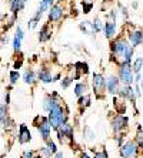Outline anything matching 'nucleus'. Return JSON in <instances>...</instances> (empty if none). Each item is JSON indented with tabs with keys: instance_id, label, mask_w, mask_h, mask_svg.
Returning a JSON list of instances; mask_svg holds the SVG:
<instances>
[{
	"instance_id": "obj_1",
	"label": "nucleus",
	"mask_w": 143,
	"mask_h": 158,
	"mask_svg": "<svg viewBox=\"0 0 143 158\" xmlns=\"http://www.w3.org/2000/svg\"><path fill=\"white\" fill-rule=\"evenodd\" d=\"M135 56V47L130 46L127 37L116 36L110 40V61L118 67L132 66V57Z\"/></svg>"
},
{
	"instance_id": "obj_2",
	"label": "nucleus",
	"mask_w": 143,
	"mask_h": 158,
	"mask_svg": "<svg viewBox=\"0 0 143 158\" xmlns=\"http://www.w3.org/2000/svg\"><path fill=\"white\" fill-rule=\"evenodd\" d=\"M56 134H57V141H59L62 145H72L74 140V130L73 125H70L69 123H63L59 128L55 130Z\"/></svg>"
},
{
	"instance_id": "obj_3",
	"label": "nucleus",
	"mask_w": 143,
	"mask_h": 158,
	"mask_svg": "<svg viewBox=\"0 0 143 158\" xmlns=\"http://www.w3.org/2000/svg\"><path fill=\"white\" fill-rule=\"evenodd\" d=\"M92 85L95 96L97 98H105V96H106V77L102 73H93Z\"/></svg>"
},
{
	"instance_id": "obj_4",
	"label": "nucleus",
	"mask_w": 143,
	"mask_h": 158,
	"mask_svg": "<svg viewBox=\"0 0 143 158\" xmlns=\"http://www.w3.org/2000/svg\"><path fill=\"white\" fill-rule=\"evenodd\" d=\"M34 124L37 127V131L40 134V137L43 138L44 141L50 140V132H51V125L49 123V118L47 117H43V115H37L34 118Z\"/></svg>"
},
{
	"instance_id": "obj_5",
	"label": "nucleus",
	"mask_w": 143,
	"mask_h": 158,
	"mask_svg": "<svg viewBox=\"0 0 143 158\" xmlns=\"http://www.w3.org/2000/svg\"><path fill=\"white\" fill-rule=\"evenodd\" d=\"M110 125H112V131H113L114 134H123L129 125V117L125 114L118 113V114L112 118Z\"/></svg>"
},
{
	"instance_id": "obj_6",
	"label": "nucleus",
	"mask_w": 143,
	"mask_h": 158,
	"mask_svg": "<svg viewBox=\"0 0 143 158\" xmlns=\"http://www.w3.org/2000/svg\"><path fill=\"white\" fill-rule=\"evenodd\" d=\"M140 154L139 144L133 141H127L120 147V157L122 158H137Z\"/></svg>"
},
{
	"instance_id": "obj_7",
	"label": "nucleus",
	"mask_w": 143,
	"mask_h": 158,
	"mask_svg": "<svg viewBox=\"0 0 143 158\" xmlns=\"http://www.w3.org/2000/svg\"><path fill=\"white\" fill-rule=\"evenodd\" d=\"M118 77L123 85L135 84V71L132 66H120L118 70Z\"/></svg>"
},
{
	"instance_id": "obj_8",
	"label": "nucleus",
	"mask_w": 143,
	"mask_h": 158,
	"mask_svg": "<svg viewBox=\"0 0 143 158\" xmlns=\"http://www.w3.org/2000/svg\"><path fill=\"white\" fill-rule=\"evenodd\" d=\"M49 13V16H47V19H49V23H60L65 19V7L62 6V3H55L53 6L50 7V10L47 11Z\"/></svg>"
},
{
	"instance_id": "obj_9",
	"label": "nucleus",
	"mask_w": 143,
	"mask_h": 158,
	"mask_svg": "<svg viewBox=\"0 0 143 158\" xmlns=\"http://www.w3.org/2000/svg\"><path fill=\"white\" fill-rule=\"evenodd\" d=\"M120 88V80L116 74H110L106 77V93L110 96H116Z\"/></svg>"
},
{
	"instance_id": "obj_10",
	"label": "nucleus",
	"mask_w": 143,
	"mask_h": 158,
	"mask_svg": "<svg viewBox=\"0 0 143 158\" xmlns=\"http://www.w3.org/2000/svg\"><path fill=\"white\" fill-rule=\"evenodd\" d=\"M127 40L129 43H130V46L132 47H139L140 44H143V31L140 29H132L129 30L127 33Z\"/></svg>"
},
{
	"instance_id": "obj_11",
	"label": "nucleus",
	"mask_w": 143,
	"mask_h": 158,
	"mask_svg": "<svg viewBox=\"0 0 143 158\" xmlns=\"http://www.w3.org/2000/svg\"><path fill=\"white\" fill-rule=\"evenodd\" d=\"M103 33L107 40H113L114 37L118 36V22L107 19L105 22V27H103Z\"/></svg>"
},
{
	"instance_id": "obj_12",
	"label": "nucleus",
	"mask_w": 143,
	"mask_h": 158,
	"mask_svg": "<svg viewBox=\"0 0 143 158\" xmlns=\"http://www.w3.org/2000/svg\"><path fill=\"white\" fill-rule=\"evenodd\" d=\"M89 74V66L84 61H76L74 63V74L72 76L73 80H80L82 76H87Z\"/></svg>"
},
{
	"instance_id": "obj_13",
	"label": "nucleus",
	"mask_w": 143,
	"mask_h": 158,
	"mask_svg": "<svg viewBox=\"0 0 143 158\" xmlns=\"http://www.w3.org/2000/svg\"><path fill=\"white\" fill-rule=\"evenodd\" d=\"M55 4V0H40V3H39V7H37L36 13H34L33 17L37 19V20H40L42 16H43V13H46V11L50 10V7Z\"/></svg>"
},
{
	"instance_id": "obj_14",
	"label": "nucleus",
	"mask_w": 143,
	"mask_h": 158,
	"mask_svg": "<svg viewBox=\"0 0 143 158\" xmlns=\"http://www.w3.org/2000/svg\"><path fill=\"white\" fill-rule=\"evenodd\" d=\"M17 140L19 144H26L32 140V134H30V130L27 128L26 124H20L19 127V134H17Z\"/></svg>"
},
{
	"instance_id": "obj_15",
	"label": "nucleus",
	"mask_w": 143,
	"mask_h": 158,
	"mask_svg": "<svg viewBox=\"0 0 143 158\" xmlns=\"http://www.w3.org/2000/svg\"><path fill=\"white\" fill-rule=\"evenodd\" d=\"M37 80L42 81L43 84H49V83H53V74L49 70L47 67H42L39 73H37Z\"/></svg>"
},
{
	"instance_id": "obj_16",
	"label": "nucleus",
	"mask_w": 143,
	"mask_h": 158,
	"mask_svg": "<svg viewBox=\"0 0 143 158\" xmlns=\"http://www.w3.org/2000/svg\"><path fill=\"white\" fill-rule=\"evenodd\" d=\"M51 40V29H50V23L43 24L39 31V41L40 43H47Z\"/></svg>"
},
{
	"instance_id": "obj_17",
	"label": "nucleus",
	"mask_w": 143,
	"mask_h": 158,
	"mask_svg": "<svg viewBox=\"0 0 143 158\" xmlns=\"http://www.w3.org/2000/svg\"><path fill=\"white\" fill-rule=\"evenodd\" d=\"M9 2H10V11L15 17H17L19 11H22L27 3V0H9Z\"/></svg>"
},
{
	"instance_id": "obj_18",
	"label": "nucleus",
	"mask_w": 143,
	"mask_h": 158,
	"mask_svg": "<svg viewBox=\"0 0 143 158\" xmlns=\"http://www.w3.org/2000/svg\"><path fill=\"white\" fill-rule=\"evenodd\" d=\"M79 29L83 34H89V36H95L96 31H95V27H93V22H80L79 23Z\"/></svg>"
},
{
	"instance_id": "obj_19",
	"label": "nucleus",
	"mask_w": 143,
	"mask_h": 158,
	"mask_svg": "<svg viewBox=\"0 0 143 158\" xmlns=\"http://www.w3.org/2000/svg\"><path fill=\"white\" fill-rule=\"evenodd\" d=\"M23 81H25L26 84H29V85L36 84V81H37L36 73H34L32 69H26L25 73H23Z\"/></svg>"
},
{
	"instance_id": "obj_20",
	"label": "nucleus",
	"mask_w": 143,
	"mask_h": 158,
	"mask_svg": "<svg viewBox=\"0 0 143 158\" xmlns=\"http://www.w3.org/2000/svg\"><path fill=\"white\" fill-rule=\"evenodd\" d=\"M89 91V85L87 83H84V81H79V83H76V85H74V96L79 98V97L84 96V94H87Z\"/></svg>"
},
{
	"instance_id": "obj_21",
	"label": "nucleus",
	"mask_w": 143,
	"mask_h": 158,
	"mask_svg": "<svg viewBox=\"0 0 143 158\" xmlns=\"http://www.w3.org/2000/svg\"><path fill=\"white\" fill-rule=\"evenodd\" d=\"M90 103H92V98H90L89 94H84V96H82V97L77 98V106H79V108H80L82 113L90 106Z\"/></svg>"
},
{
	"instance_id": "obj_22",
	"label": "nucleus",
	"mask_w": 143,
	"mask_h": 158,
	"mask_svg": "<svg viewBox=\"0 0 143 158\" xmlns=\"http://www.w3.org/2000/svg\"><path fill=\"white\" fill-rule=\"evenodd\" d=\"M83 137H84V141H87V143H95L96 141V134L90 127L87 125H84L83 127Z\"/></svg>"
},
{
	"instance_id": "obj_23",
	"label": "nucleus",
	"mask_w": 143,
	"mask_h": 158,
	"mask_svg": "<svg viewBox=\"0 0 143 158\" xmlns=\"http://www.w3.org/2000/svg\"><path fill=\"white\" fill-rule=\"evenodd\" d=\"M9 120V110H7V104L3 103L0 104V123L2 124H6Z\"/></svg>"
},
{
	"instance_id": "obj_24",
	"label": "nucleus",
	"mask_w": 143,
	"mask_h": 158,
	"mask_svg": "<svg viewBox=\"0 0 143 158\" xmlns=\"http://www.w3.org/2000/svg\"><path fill=\"white\" fill-rule=\"evenodd\" d=\"M132 69L135 71V74L142 73L143 70V57H136L135 60L132 61Z\"/></svg>"
},
{
	"instance_id": "obj_25",
	"label": "nucleus",
	"mask_w": 143,
	"mask_h": 158,
	"mask_svg": "<svg viewBox=\"0 0 143 158\" xmlns=\"http://www.w3.org/2000/svg\"><path fill=\"white\" fill-rule=\"evenodd\" d=\"M80 4H82V11H83L84 15H89V13L93 10V7H95V3H93V2H84V0H82Z\"/></svg>"
},
{
	"instance_id": "obj_26",
	"label": "nucleus",
	"mask_w": 143,
	"mask_h": 158,
	"mask_svg": "<svg viewBox=\"0 0 143 158\" xmlns=\"http://www.w3.org/2000/svg\"><path fill=\"white\" fill-rule=\"evenodd\" d=\"M13 50H15V53H20V50H22V39L16 34L13 37Z\"/></svg>"
},
{
	"instance_id": "obj_27",
	"label": "nucleus",
	"mask_w": 143,
	"mask_h": 158,
	"mask_svg": "<svg viewBox=\"0 0 143 158\" xmlns=\"http://www.w3.org/2000/svg\"><path fill=\"white\" fill-rule=\"evenodd\" d=\"M93 27H95V31H96V34H97V33H100V31H103L105 23H103L99 17H96L95 20H93Z\"/></svg>"
},
{
	"instance_id": "obj_28",
	"label": "nucleus",
	"mask_w": 143,
	"mask_h": 158,
	"mask_svg": "<svg viewBox=\"0 0 143 158\" xmlns=\"http://www.w3.org/2000/svg\"><path fill=\"white\" fill-rule=\"evenodd\" d=\"M9 78H10V84L15 85L19 81V78H20V73H19V70H11L10 73H9Z\"/></svg>"
},
{
	"instance_id": "obj_29",
	"label": "nucleus",
	"mask_w": 143,
	"mask_h": 158,
	"mask_svg": "<svg viewBox=\"0 0 143 158\" xmlns=\"http://www.w3.org/2000/svg\"><path fill=\"white\" fill-rule=\"evenodd\" d=\"M73 83V77L72 76H66V77H63L62 78V81H60V85H62V88H69L70 87V84Z\"/></svg>"
},
{
	"instance_id": "obj_30",
	"label": "nucleus",
	"mask_w": 143,
	"mask_h": 158,
	"mask_svg": "<svg viewBox=\"0 0 143 158\" xmlns=\"http://www.w3.org/2000/svg\"><path fill=\"white\" fill-rule=\"evenodd\" d=\"M50 108H51V98H50V94H49V96H46L43 100V111L49 113Z\"/></svg>"
},
{
	"instance_id": "obj_31",
	"label": "nucleus",
	"mask_w": 143,
	"mask_h": 158,
	"mask_svg": "<svg viewBox=\"0 0 143 158\" xmlns=\"http://www.w3.org/2000/svg\"><path fill=\"white\" fill-rule=\"evenodd\" d=\"M107 11H109V13H107V19L118 22V17H119V10L118 9H109Z\"/></svg>"
},
{
	"instance_id": "obj_32",
	"label": "nucleus",
	"mask_w": 143,
	"mask_h": 158,
	"mask_svg": "<svg viewBox=\"0 0 143 158\" xmlns=\"http://www.w3.org/2000/svg\"><path fill=\"white\" fill-rule=\"evenodd\" d=\"M118 10H119V13H120L122 16H123V19H126V20H127V19H129V10H127V7H126V6H123V4L119 3Z\"/></svg>"
},
{
	"instance_id": "obj_33",
	"label": "nucleus",
	"mask_w": 143,
	"mask_h": 158,
	"mask_svg": "<svg viewBox=\"0 0 143 158\" xmlns=\"http://www.w3.org/2000/svg\"><path fill=\"white\" fill-rule=\"evenodd\" d=\"M39 152H40L42 157H44V158H51V157H53V152H51V151L47 148V145H46V147H43V148H40V151H39Z\"/></svg>"
},
{
	"instance_id": "obj_34",
	"label": "nucleus",
	"mask_w": 143,
	"mask_h": 158,
	"mask_svg": "<svg viewBox=\"0 0 143 158\" xmlns=\"http://www.w3.org/2000/svg\"><path fill=\"white\" fill-rule=\"evenodd\" d=\"M46 145H47V148L51 151V152H53V154H56V152L59 151V150H57V145H56V143H55V141L47 140V141H46Z\"/></svg>"
},
{
	"instance_id": "obj_35",
	"label": "nucleus",
	"mask_w": 143,
	"mask_h": 158,
	"mask_svg": "<svg viewBox=\"0 0 143 158\" xmlns=\"http://www.w3.org/2000/svg\"><path fill=\"white\" fill-rule=\"evenodd\" d=\"M135 141L137 144H140L143 141V130H142V127H137V132H136V137H135Z\"/></svg>"
},
{
	"instance_id": "obj_36",
	"label": "nucleus",
	"mask_w": 143,
	"mask_h": 158,
	"mask_svg": "<svg viewBox=\"0 0 143 158\" xmlns=\"http://www.w3.org/2000/svg\"><path fill=\"white\" fill-rule=\"evenodd\" d=\"M23 61H25V59H23V56L20 54V56H19V59L16 60L15 64H13V69H15V70H19V69H22Z\"/></svg>"
},
{
	"instance_id": "obj_37",
	"label": "nucleus",
	"mask_w": 143,
	"mask_h": 158,
	"mask_svg": "<svg viewBox=\"0 0 143 158\" xmlns=\"http://www.w3.org/2000/svg\"><path fill=\"white\" fill-rule=\"evenodd\" d=\"M39 23H40V20H37V19L32 17L29 22H27V27H29V29H36Z\"/></svg>"
},
{
	"instance_id": "obj_38",
	"label": "nucleus",
	"mask_w": 143,
	"mask_h": 158,
	"mask_svg": "<svg viewBox=\"0 0 143 158\" xmlns=\"http://www.w3.org/2000/svg\"><path fill=\"white\" fill-rule=\"evenodd\" d=\"M93 158H109L107 157V151L103 150V151H96L95 152V157Z\"/></svg>"
},
{
	"instance_id": "obj_39",
	"label": "nucleus",
	"mask_w": 143,
	"mask_h": 158,
	"mask_svg": "<svg viewBox=\"0 0 143 158\" xmlns=\"http://www.w3.org/2000/svg\"><path fill=\"white\" fill-rule=\"evenodd\" d=\"M22 158H34V151L32 150H26L22 154Z\"/></svg>"
},
{
	"instance_id": "obj_40",
	"label": "nucleus",
	"mask_w": 143,
	"mask_h": 158,
	"mask_svg": "<svg viewBox=\"0 0 143 158\" xmlns=\"http://www.w3.org/2000/svg\"><path fill=\"white\" fill-rule=\"evenodd\" d=\"M133 88H135L136 97H142V91H143V90H142V87H140L137 83H135V87H133Z\"/></svg>"
},
{
	"instance_id": "obj_41",
	"label": "nucleus",
	"mask_w": 143,
	"mask_h": 158,
	"mask_svg": "<svg viewBox=\"0 0 143 158\" xmlns=\"http://www.w3.org/2000/svg\"><path fill=\"white\" fill-rule=\"evenodd\" d=\"M16 36H19V37H20V39H22V40H23V39H25V31H23V29H22V27H20V26H17V27H16Z\"/></svg>"
},
{
	"instance_id": "obj_42",
	"label": "nucleus",
	"mask_w": 143,
	"mask_h": 158,
	"mask_svg": "<svg viewBox=\"0 0 143 158\" xmlns=\"http://www.w3.org/2000/svg\"><path fill=\"white\" fill-rule=\"evenodd\" d=\"M4 103H6V104L10 103V91L6 93V96H4Z\"/></svg>"
},
{
	"instance_id": "obj_43",
	"label": "nucleus",
	"mask_w": 143,
	"mask_h": 158,
	"mask_svg": "<svg viewBox=\"0 0 143 158\" xmlns=\"http://www.w3.org/2000/svg\"><path fill=\"white\" fill-rule=\"evenodd\" d=\"M53 158H65V155H63L62 151H57L56 154H53Z\"/></svg>"
},
{
	"instance_id": "obj_44",
	"label": "nucleus",
	"mask_w": 143,
	"mask_h": 158,
	"mask_svg": "<svg viewBox=\"0 0 143 158\" xmlns=\"http://www.w3.org/2000/svg\"><path fill=\"white\" fill-rule=\"evenodd\" d=\"M60 78H62V74H60V73H56L55 76H53V83H55V81H57V80H60Z\"/></svg>"
},
{
	"instance_id": "obj_45",
	"label": "nucleus",
	"mask_w": 143,
	"mask_h": 158,
	"mask_svg": "<svg viewBox=\"0 0 143 158\" xmlns=\"http://www.w3.org/2000/svg\"><path fill=\"white\" fill-rule=\"evenodd\" d=\"M80 158H92V157H90L87 152H82V154H80Z\"/></svg>"
},
{
	"instance_id": "obj_46",
	"label": "nucleus",
	"mask_w": 143,
	"mask_h": 158,
	"mask_svg": "<svg viewBox=\"0 0 143 158\" xmlns=\"http://www.w3.org/2000/svg\"><path fill=\"white\" fill-rule=\"evenodd\" d=\"M132 7H133V9H137V7H139V4H137V2H133V3H132Z\"/></svg>"
},
{
	"instance_id": "obj_47",
	"label": "nucleus",
	"mask_w": 143,
	"mask_h": 158,
	"mask_svg": "<svg viewBox=\"0 0 143 158\" xmlns=\"http://www.w3.org/2000/svg\"><path fill=\"white\" fill-rule=\"evenodd\" d=\"M139 147H140V154L143 155V141H142V143L139 144Z\"/></svg>"
},
{
	"instance_id": "obj_48",
	"label": "nucleus",
	"mask_w": 143,
	"mask_h": 158,
	"mask_svg": "<svg viewBox=\"0 0 143 158\" xmlns=\"http://www.w3.org/2000/svg\"><path fill=\"white\" fill-rule=\"evenodd\" d=\"M34 158H43V157H42V154H39V155H34Z\"/></svg>"
},
{
	"instance_id": "obj_49",
	"label": "nucleus",
	"mask_w": 143,
	"mask_h": 158,
	"mask_svg": "<svg viewBox=\"0 0 143 158\" xmlns=\"http://www.w3.org/2000/svg\"><path fill=\"white\" fill-rule=\"evenodd\" d=\"M84 2H93V0H84Z\"/></svg>"
},
{
	"instance_id": "obj_50",
	"label": "nucleus",
	"mask_w": 143,
	"mask_h": 158,
	"mask_svg": "<svg viewBox=\"0 0 143 158\" xmlns=\"http://www.w3.org/2000/svg\"><path fill=\"white\" fill-rule=\"evenodd\" d=\"M0 39H2V34H0Z\"/></svg>"
},
{
	"instance_id": "obj_51",
	"label": "nucleus",
	"mask_w": 143,
	"mask_h": 158,
	"mask_svg": "<svg viewBox=\"0 0 143 158\" xmlns=\"http://www.w3.org/2000/svg\"><path fill=\"white\" fill-rule=\"evenodd\" d=\"M0 158H2V157H0Z\"/></svg>"
}]
</instances>
